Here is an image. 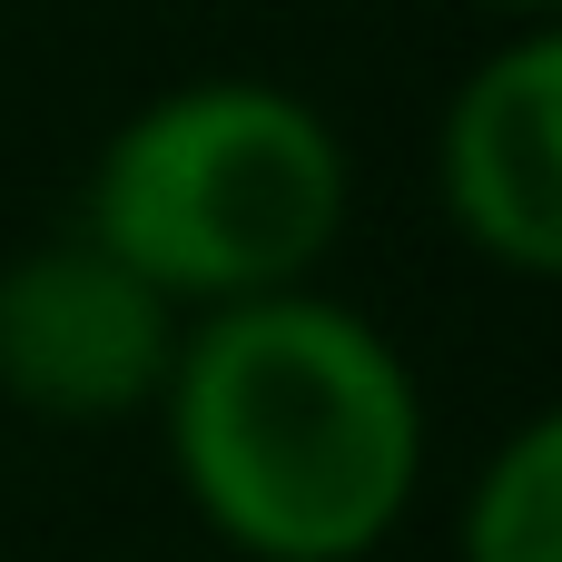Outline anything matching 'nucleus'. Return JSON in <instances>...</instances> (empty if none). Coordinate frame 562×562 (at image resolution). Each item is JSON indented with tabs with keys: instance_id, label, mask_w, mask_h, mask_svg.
<instances>
[{
	"instance_id": "obj_2",
	"label": "nucleus",
	"mask_w": 562,
	"mask_h": 562,
	"mask_svg": "<svg viewBox=\"0 0 562 562\" xmlns=\"http://www.w3.org/2000/svg\"><path fill=\"white\" fill-rule=\"evenodd\" d=\"M69 227L178 316L326 286L356 227V148L296 79L198 69L109 119Z\"/></svg>"
},
{
	"instance_id": "obj_5",
	"label": "nucleus",
	"mask_w": 562,
	"mask_h": 562,
	"mask_svg": "<svg viewBox=\"0 0 562 562\" xmlns=\"http://www.w3.org/2000/svg\"><path fill=\"white\" fill-rule=\"evenodd\" d=\"M454 562H562V415H514L454 494Z\"/></svg>"
},
{
	"instance_id": "obj_3",
	"label": "nucleus",
	"mask_w": 562,
	"mask_h": 562,
	"mask_svg": "<svg viewBox=\"0 0 562 562\" xmlns=\"http://www.w3.org/2000/svg\"><path fill=\"white\" fill-rule=\"evenodd\" d=\"M178 306L79 227L0 257V405L59 435L148 425L178 366Z\"/></svg>"
},
{
	"instance_id": "obj_6",
	"label": "nucleus",
	"mask_w": 562,
	"mask_h": 562,
	"mask_svg": "<svg viewBox=\"0 0 562 562\" xmlns=\"http://www.w3.org/2000/svg\"><path fill=\"white\" fill-rule=\"evenodd\" d=\"M494 30H562V0H474Z\"/></svg>"
},
{
	"instance_id": "obj_4",
	"label": "nucleus",
	"mask_w": 562,
	"mask_h": 562,
	"mask_svg": "<svg viewBox=\"0 0 562 562\" xmlns=\"http://www.w3.org/2000/svg\"><path fill=\"white\" fill-rule=\"evenodd\" d=\"M425 188L484 277H562V30H494L464 59L425 138Z\"/></svg>"
},
{
	"instance_id": "obj_1",
	"label": "nucleus",
	"mask_w": 562,
	"mask_h": 562,
	"mask_svg": "<svg viewBox=\"0 0 562 562\" xmlns=\"http://www.w3.org/2000/svg\"><path fill=\"white\" fill-rule=\"evenodd\" d=\"M148 425L188 524L237 562H385L435 484V395L336 286L188 316Z\"/></svg>"
}]
</instances>
